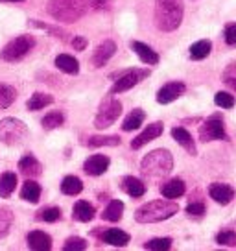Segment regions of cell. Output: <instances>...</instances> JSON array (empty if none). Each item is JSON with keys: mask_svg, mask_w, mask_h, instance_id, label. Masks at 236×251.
I'll use <instances>...</instances> for the list:
<instances>
[{"mask_svg": "<svg viewBox=\"0 0 236 251\" xmlns=\"http://www.w3.org/2000/svg\"><path fill=\"white\" fill-rule=\"evenodd\" d=\"M183 0H155V26L161 31H175L183 23Z\"/></svg>", "mask_w": 236, "mask_h": 251, "instance_id": "6da1fadb", "label": "cell"}, {"mask_svg": "<svg viewBox=\"0 0 236 251\" xmlns=\"http://www.w3.org/2000/svg\"><path fill=\"white\" fill-rule=\"evenodd\" d=\"M177 211H179V205L173 200H155L139 207L135 211V220L139 224H157V222L172 218Z\"/></svg>", "mask_w": 236, "mask_h": 251, "instance_id": "7a4b0ae2", "label": "cell"}, {"mask_svg": "<svg viewBox=\"0 0 236 251\" xmlns=\"http://www.w3.org/2000/svg\"><path fill=\"white\" fill-rule=\"evenodd\" d=\"M87 0H48V15L59 23H76L87 13Z\"/></svg>", "mask_w": 236, "mask_h": 251, "instance_id": "3957f363", "label": "cell"}, {"mask_svg": "<svg viewBox=\"0 0 236 251\" xmlns=\"http://www.w3.org/2000/svg\"><path fill=\"white\" fill-rule=\"evenodd\" d=\"M173 168V157L168 150H153L148 155L141 161V172L146 177L157 179V177H165L172 172Z\"/></svg>", "mask_w": 236, "mask_h": 251, "instance_id": "277c9868", "label": "cell"}, {"mask_svg": "<svg viewBox=\"0 0 236 251\" xmlns=\"http://www.w3.org/2000/svg\"><path fill=\"white\" fill-rule=\"evenodd\" d=\"M28 126L23 120L13 117H8L0 120V142L8 144V146H15L19 142H24L28 139Z\"/></svg>", "mask_w": 236, "mask_h": 251, "instance_id": "5b68a950", "label": "cell"}, {"mask_svg": "<svg viewBox=\"0 0 236 251\" xmlns=\"http://www.w3.org/2000/svg\"><path fill=\"white\" fill-rule=\"evenodd\" d=\"M33 47H35V39L32 35H19V37L11 39L6 47L2 48L0 57L8 63H17L30 54V50Z\"/></svg>", "mask_w": 236, "mask_h": 251, "instance_id": "8992f818", "label": "cell"}, {"mask_svg": "<svg viewBox=\"0 0 236 251\" xmlns=\"http://www.w3.org/2000/svg\"><path fill=\"white\" fill-rule=\"evenodd\" d=\"M120 115H122V103L109 96V98L103 100L98 113H96L94 126L98 129H105V127H109V126L115 124Z\"/></svg>", "mask_w": 236, "mask_h": 251, "instance_id": "52a82bcc", "label": "cell"}, {"mask_svg": "<svg viewBox=\"0 0 236 251\" xmlns=\"http://www.w3.org/2000/svg\"><path fill=\"white\" fill-rule=\"evenodd\" d=\"M148 76H150V71H148V69H131V71L124 72V74L115 81V85L111 87V94L126 93L129 89H133L135 85H139L142 79H146Z\"/></svg>", "mask_w": 236, "mask_h": 251, "instance_id": "ba28073f", "label": "cell"}, {"mask_svg": "<svg viewBox=\"0 0 236 251\" xmlns=\"http://www.w3.org/2000/svg\"><path fill=\"white\" fill-rule=\"evenodd\" d=\"M199 139L203 142H212V141H225L227 133H225V126L218 115L211 117L205 120L201 127H199Z\"/></svg>", "mask_w": 236, "mask_h": 251, "instance_id": "9c48e42d", "label": "cell"}, {"mask_svg": "<svg viewBox=\"0 0 236 251\" xmlns=\"http://www.w3.org/2000/svg\"><path fill=\"white\" fill-rule=\"evenodd\" d=\"M185 91H187V85H185L183 81H170V83L163 85L157 91V102L163 103V105H165V103H170V102H173V100H177Z\"/></svg>", "mask_w": 236, "mask_h": 251, "instance_id": "30bf717a", "label": "cell"}, {"mask_svg": "<svg viewBox=\"0 0 236 251\" xmlns=\"http://www.w3.org/2000/svg\"><path fill=\"white\" fill-rule=\"evenodd\" d=\"M163 131H165V126H163V122H151V124H148V127H146V129H144L139 137H135L133 141H131V148H133V150L142 148L144 144H148V142L155 141L157 137H161V135H163Z\"/></svg>", "mask_w": 236, "mask_h": 251, "instance_id": "8fae6325", "label": "cell"}, {"mask_svg": "<svg viewBox=\"0 0 236 251\" xmlns=\"http://www.w3.org/2000/svg\"><path fill=\"white\" fill-rule=\"evenodd\" d=\"M109 165H111L109 157L96 153V155H91L85 163H83V170H85V174H89V176H102V174L107 172Z\"/></svg>", "mask_w": 236, "mask_h": 251, "instance_id": "7c38bea8", "label": "cell"}, {"mask_svg": "<svg viewBox=\"0 0 236 251\" xmlns=\"http://www.w3.org/2000/svg\"><path fill=\"white\" fill-rule=\"evenodd\" d=\"M209 196L212 198L216 203L220 205H229L235 198V188L225 183H212L209 187Z\"/></svg>", "mask_w": 236, "mask_h": 251, "instance_id": "4fadbf2b", "label": "cell"}, {"mask_svg": "<svg viewBox=\"0 0 236 251\" xmlns=\"http://www.w3.org/2000/svg\"><path fill=\"white\" fill-rule=\"evenodd\" d=\"M115 52H117V45H115L113 41L107 39V41H103V43H100V45L96 47L94 54H93V65H94L96 69L103 67V65L115 55Z\"/></svg>", "mask_w": 236, "mask_h": 251, "instance_id": "5bb4252c", "label": "cell"}, {"mask_svg": "<svg viewBox=\"0 0 236 251\" xmlns=\"http://www.w3.org/2000/svg\"><path fill=\"white\" fill-rule=\"evenodd\" d=\"M131 50L139 55V59L146 65H157L159 63V54L151 47H148L146 43L141 41H131Z\"/></svg>", "mask_w": 236, "mask_h": 251, "instance_id": "9a60e30c", "label": "cell"}, {"mask_svg": "<svg viewBox=\"0 0 236 251\" xmlns=\"http://www.w3.org/2000/svg\"><path fill=\"white\" fill-rule=\"evenodd\" d=\"M28 246L35 251H48L52 250V236L45 231H32L28 235Z\"/></svg>", "mask_w": 236, "mask_h": 251, "instance_id": "2e32d148", "label": "cell"}, {"mask_svg": "<svg viewBox=\"0 0 236 251\" xmlns=\"http://www.w3.org/2000/svg\"><path fill=\"white\" fill-rule=\"evenodd\" d=\"M94 207L89 203V201H85V200H79V201H76L74 203V209H72V218L76 220V222H91V220L94 218Z\"/></svg>", "mask_w": 236, "mask_h": 251, "instance_id": "e0dca14e", "label": "cell"}, {"mask_svg": "<svg viewBox=\"0 0 236 251\" xmlns=\"http://www.w3.org/2000/svg\"><path fill=\"white\" fill-rule=\"evenodd\" d=\"M19 170L28 176V177H35V176H41L43 168H41V163L32 155V153H26L24 157H21L19 161Z\"/></svg>", "mask_w": 236, "mask_h": 251, "instance_id": "ac0fdd59", "label": "cell"}, {"mask_svg": "<svg viewBox=\"0 0 236 251\" xmlns=\"http://www.w3.org/2000/svg\"><path fill=\"white\" fill-rule=\"evenodd\" d=\"M172 137H173V141L177 142V144H181L190 155H196V144H194V141H192V135H190L185 127L175 126V127L172 129Z\"/></svg>", "mask_w": 236, "mask_h": 251, "instance_id": "d6986e66", "label": "cell"}, {"mask_svg": "<svg viewBox=\"0 0 236 251\" xmlns=\"http://www.w3.org/2000/svg\"><path fill=\"white\" fill-rule=\"evenodd\" d=\"M185 181L183 179H170L161 185V194L168 200H175V198H181L185 194Z\"/></svg>", "mask_w": 236, "mask_h": 251, "instance_id": "ffe728a7", "label": "cell"}, {"mask_svg": "<svg viewBox=\"0 0 236 251\" xmlns=\"http://www.w3.org/2000/svg\"><path fill=\"white\" fill-rule=\"evenodd\" d=\"M122 190L127 192L131 198H142L146 194V185L141 179L129 176V177H124V181H122Z\"/></svg>", "mask_w": 236, "mask_h": 251, "instance_id": "44dd1931", "label": "cell"}, {"mask_svg": "<svg viewBox=\"0 0 236 251\" xmlns=\"http://www.w3.org/2000/svg\"><path fill=\"white\" fill-rule=\"evenodd\" d=\"M102 240L109 246H117V248H124L129 242V235L120 231V229H107L102 235Z\"/></svg>", "mask_w": 236, "mask_h": 251, "instance_id": "7402d4cb", "label": "cell"}, {"mask_svg": "<svg viewBox=\"0 0 236 251\" xmlns=\"http://www.w3.org/2000/svg\"><path fill=\"white\" fill-rule=\"evenodd\" d=\"M55 67L65 74H78L79 72V63L76 57L69 54H59L55 57Z\"/></svg>", "mask_w": 236, "mask_h": 251, "instance_id": "603a6c76", "label": "cell"}, {"mask_svg": "<svg viewBox=\"0 0 236 251\" xmlns=\"http://www.w3.org/2000/svg\"><path fill=\"white\" fill-rule=\"evenodd\" d=\"M122 216H124V201H120V200H111L105 211L102 212V218L107 222H118V220H122Z\"/></svg>", "mask_w": 236, "mask_h": 251, "instance_id": "cb8c5ba5", "label": "cell"}, {"mask_svg": "<svg viewBox=\"0 0 236 251\" xmlns=\"http://www.w3.org/2000/svg\"><path fill=\"white\" fill-rule=\"evenodd\" d=\"M144 118H146V113H144L141 107H137V109H133L126 117L124 124H122V129H124V131H133V129H139V127L144 124Z\"/></svg>", "mask_w": 236, "mask_h": 251, "instance_id": "d4e9b609", "label": "cell"}, {"mask_svg": "<svg viewBox=\"0 0 236 251\" xmlns=\"http://www.w3.org/2000/svg\"><path fill=\"white\" fill-rule=\"evenodd\" d=\"M21 198L26 200L28 203H37L41 200V187L39 183H35V181H26L21 188Z\"/></svg>", "mask_w": 236, "mask_h": 251, "instance_id": "484cf974", "label": "cell"}, {"mask_svg": "<svg viewBox=\"0 0 236 251\" xmlns=\"http://www.w3.org/2000/svg\"><path fill=\"white\" fill-rule=\"evenodd\" d=\"M17 187V174L4 172L0 174V198H9Z\"/></svg>", "mask_w": 236, "mask_h": 251, "instance_id": "4316f807", "label": "cell"}, {"mask_svg": "<svg viewBox=\"0 0 236 251\" xmlns=\"http://www.w3.org/2000/svg\"><path fill=\"white\" fill-rule=\"evenodd\" d=\"M50 103H54V96H52V94L35 93V94H32V98L28 100L26 107H28V111H39V109H45Z\"/></svg>", "mask_w": 236, "mask_h": 251, "instance_id": "83f0119b", "label": "cell"}, {"mask_svg": "<svg viewBox=\"0 0 236 251\" xmlns=\"http://www.w3.org/2000/svg\"><path fill=\"white\" fill-rule=\"evenodd\" d=\"M81 190H83V183H81L79 177H76V176L63 177V181H61V192L63 194H67V196H78Z\"/></svg>", "mask_w": 236, "mask_h": 251, "instance_id": "f1b7e54d", "label": "cell"}, {"mask_svg": "<svg viewBox=\"0 0 236 251\" xmlns=\"http://www.w3.org/2000/svg\"><path fill=\"white\" fill-rule=\"evenodd\" d=\"M211 50H212V43L211 41H197V43H194L192 47L189 48V54L192 59H196V61H201V59H205L207 55L211 54Z\"/></svg>", "mask_w": 236, "mask_h": 251, "instance_id": "f546056e", "label": "cell"}, {"mask_svg": "<svg viewBox=\"0 0 236 251\" xmlns=\"http://www.w3.org/2000/svg\"><path fill=\"white\" fill-rule=\"evenodd\" d=\"M17 91L8 83H0V111L8 109L11 103L15 102Z\"/></svg>", "mask_w": 236, "mask_h": 251, "instance_id": "4dcf8cb0", "label": "cell"}, {"mask_svg": "<svg viewBox=\"0 0 236 251\" xmlns=\"http://www.w3.org/2000/svg\"><path fill=\"white\" fill-rule=\"evenodd\" d=\"M87 146H89V148H100V146H120V137H117V135H111V137H100V135H94V137H89Z\"/></svg>", "mask_w": 236, "mask_h": 251, "instance_id": "1f68e13d", "label": "cell"}, {"mask_svg": "<svg viewBox=\"0 0 236 251\" xmlns=\"http://www.w3.org/2000/svg\"><path fill=\"white\" fill-rule=\"evenodd\" d=\"M11 226H13V212L6 207H0V240L8 235Z\"/></svg>", "mask_w": 236, "mask_h": 251, "instance_id": "d6a6232c", "label": "cell"}, {"mask_svg": "<svg viewBox=\"0 0 236 251\" xmlns=\"http://www.w3.org/2000/svg\"><path fill=\"white\" fill-rule=\"evenodd\" d=\"M65 122V117L61 115V113H57V111H54V113H48L47 117L41 120V124H43V127L45 129H55V127H59V126H63Z\"/></svg>", "mask_w": 236, "mask_h": 251, "instance_id": "836d02e7", "label": "cell"}, {"mask_svg": "<svg viewBox=\"0 0 236 251\" xmlns=\"http://www.w3.org/2000/svg\"><path fill=\"white\" fill-rule=\"evenodd\" d=\"M172 248V238H153L150 242L144 244V250H151V251H166Z\"/></svg>", "mask_w": 236, "mask_h": 251, "instance_id": "e575fe53", "label": "cell"}, {"mask_svg": "<svg viewBox=\"0 0 236 251\" xmlns=\"http://www.w3.org/2000/svg\"><path fill=\"white\" fill-rule=\"evenodd\" d=\"M87 240L85 238H81V236H71V238H67V242L63 244V250L65 251H83L87 250Z\"/></svg>", "mask_w": 236, "mask_h": 251, "instance_id": "d590c367", "label": "cell"}, {"mask_svg": "<svg viewBox=\"0 0 236 251\" xmlns=\"http://www.w3.org/2000/svg\"><path fill=\"white\" fill-rule=\"evenodd\" d=\"M235 96L229 93H216V96H214V103L218 105V107H221V109H231V107H235Z\"/></svg>", "mask_w": 236, "mask_h": 251, "instance_id": "8d00e7d4", "label": "cell"}, {"mask_svg": "<svg viewBox=\"0 0 236 251\" xmlns=\"http://www.w3.org/2000/svg\"><path fill=\"white\" fill-rule=\"evenodd\" d=\"M41 220H45L48 224H52V222H57V220L61 218V209L59 207H47V209H43L39 214Z\"/></svg>", "mask_w": 236, "mask_h": 251, "instance_id": "74e56055", "label": "cell"}, {"mask_svg": "<svg viewBox=\"0 0 236 251\" xmlns=\"http://www.w3.org/2000/svg\"><path fill=\"white\" fill-rule=\"evenodd\" d=\"M216 242L220 244V246L233 248V246H236V233L235 231H220V233L216 235Z\"/></svg>", "mask_w": 236, "mask_h": 251, "instance_id": "f35d334b", "label": "cell"}, {"mask_svg": "<svg viewBox=\"0 0 236 251\" xmlns=\"http://www.w3.org/2000/svg\"><path fill=\"white\" fill-rule=\"evenodd\" d=\"M223 81L233 91H236V63H231L227 69H225V72H223Z\"/></svg>", "mask_w": 236, "mask_h": 251, "instance_id": "ab89813d", "label": "cell"}, {"mask_svg": "<svg viewBox=\"0 0 236 251\" xmlns=\"http://www.w3.org/2000/svg\"><path fill=\"white\" fill-rule=\"evenodd\" d=\"M223 39L229 47H236V23H231L225 26V31H223Z\"/></svg>", "mask_w": 236, "mask_h": 251, "instance_id": "60d3db41", "label": "cell"}, {"mask_svg": "<svg viewBox=\"0 0 236 251\" xmlns=\"http://www.w3.org/2000/svg\"><path fill=\"white\" fill-rule=\"evenodd\" d=\"M187 212H189L190 216L199 218V216L205 214V203L203 201H190V203L187 205Z\"/></svg>", "mask_w": 236, "mask_h": 251, "instance_id": "b9f144b4", "label": "cell"}, {"mask_svg": "<svg viewBox=\"0 0 236 251\" xmlns=\"http://www.w3.org/2000/svg\"><path fill=\"white\" fill-rule=\"evenodd\" d=\"M72 47H74V50L81 52V50H85L87 48V39L85 37H81V35H78V37L72 39Z\"/></svg>", "mask_w": 236, "mask_h": 251, "instance_id": "7bdbcfd3", "label": "cell"}, {"mask_svg": "<svg viewBox=\"0 0 236 251\" xmlns=\"http://www.w3.org/2000/svg\"><path fill=\"white\" fill-rule=\"evenodd\" d=\"M91 2H93L94 8H102L103 4H105V0H91Z\"/></svg>", "mask_w": 236, "mask_h": 251, "instance_id": "ee69618b", "label": "cell"}, {"mask_svg": "<svg viewBox=\"0 0 236 251\" xmlns=\"http://www.w3.org/2000/svg\"><path fill=\"white\" fill-rule=\"evenodd\" d=\"M0 2H24V0H0Z\"/></svg>", "mask_w": 236, "mask_h": 251, "instance_id": "f6af8a7d", "label": "cell"}]
</instances>
